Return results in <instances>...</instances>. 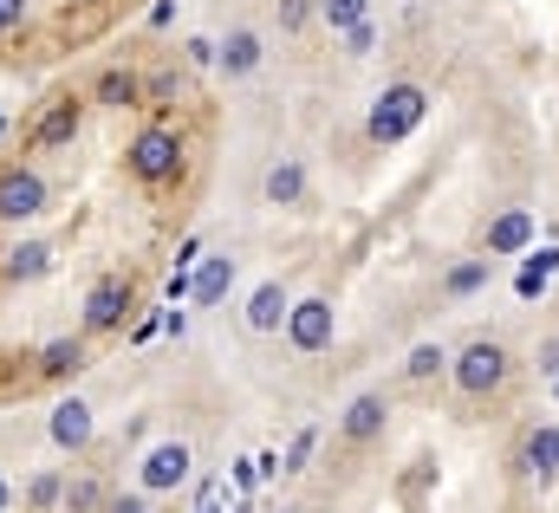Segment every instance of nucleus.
Returning <instances> with one entry per match:
<instances>
[{
	"instance_id": "nucleus-10",
	"label": "nucleus",
	"mask_w": 559,
	"mask_h": 513,
	"mask_svg": "<svg viewBox=\"0 0 559 513\" xmlns=\"http://www.w3.org/2000/svg\"><path fill=\"white\" fill-rule=\"evenodd\" d=\"M261 59H267V39H261L254 26H235L228 39H215V65H222V79H254Z\"/></svg>"
},
{
	"instance_id": "nucleus-8",
	"label": "nucleus",
	"mask_w": 559,
	"mask_h": 513,
	"mask_svg": "<svg viewBox=\"0 0 559 513\" xmlns=\"http://www.w3.org/2000/svg\"><path fill=\"white\" fill-rule=\"evenodd\" d=\"M534 241H540V222H534L527 208H501V215L488 222V235H481V254H488V260L534 254Z\"/></svg>"
},
{
	"instance_id": "nucleus-5",
	"label": "nucleus",
	"mask_w": 559,
	"mask_h": 513,
	"mask_svg": "<svg viewBox=\"0 0 559 513\" xmlns=\"http://www.w3.org/2000/svg\"><path fill=\"white\" fill-rule=\"evenodd\" d=\"M189 468H195L189 442H156V449H143V462H138V488L143 494H176L189 481Z\"/></svg>"
},
{
	"instance_id": "nucleus-9",
	"label": "nucleus",
	"mask_w": 559,
	"mask_h": 513,
	"mask_svg": "<svg viewBox=\"0 0 559 513\" xmlns=\"http://www.w3.org/2000/svg\"><path fill=\"white\" fill-rule=\"evenodd\" d=\"M235 273H241L235 254H202L195 260V273H189V306H202V312L222 306V299L235 293Z\"/></svg>"
},
{
	"instance_id": "nucleus-27",
	"label": "nucleus",
	"mask_w": 559,
	"mask_h": 513,
	"mask_svg": "<svg viewBox=\"0 0 559 513\" xmlns=\"http://www.w3.org/2000/svg\"><path fill=\"white\" fill-rule=\"evenodd\" d=\"M312 449H319V429H299V436H293V449H286V462H280V468H286V475H299V468H306V462H312Z\"/></svg>"
},
{
	"instance_id": "nucleus-30",
	"label": "nucleus",
	"mask_w": 559,
	"mask_h": 513,
	"mask_svg": "<svg viewBox=\"0 0 559 513\" xmlns=\"http://www.w3.org/2000/svg\"><path fill=\"white\" fill-rule=\"evenodd\" d=\"M105 513H150V494H111V501H105Z\"/></svg>"
},
{
	"instance_id": "nucleus-28",
	"label": "nucleus",
	"mask_w": 559,
	"mask_h": 513,
	"mask_svg": "<svg viewBox=\"0 0 559 513\" xmlns=\"http://www.w3.org/2000/svg\"><path fill=\"white\" fill-rule=\"evenodd\" d=\"M547 279H554V273H540L534 260H521V273H514V293H521V299H540V293H547Z\"/></svg>"
},
{
	"instance_id": "nucleus-37",
	"label": "nucleus",
	"mask_w": 559,
	"mask_h": 513,
	"mask_svg": "<svg viewBox=\"0 0 559 513\" xmlns=\"http://www.w3.org/2000/svg\"><path fill=\"white\" fill-rule=\"evenodd\" d=\"M554 403H559V378H554Z\"/></svg>"
},
{
	"instance_id": "nucleus-18",
	"label": "nucleus",
	"mask_w": 559,
	"mask_h": 513,
	"mask_svg": "<svg viewBox=\"0 0 559 513\" xmlns=\"http://www.w3.org/2000/svg\"><path fill=\"white\" fill-rule=\"evenodd\" d=\"M46 266H52V248H46V241H20V248L0 254V273H7V279H39Z\"/></svg>"
},
{
	"instance_id": "nucleus-2",
	"label": "nucleus",
	"mask_w": 559,
	"mask_h": 513,
	"mask_svg": "<svg viewBox=\"0 0 559 513\" xmlns=\"http://www.w3.org/2000/svg\"><path fill=\"white\" fill-rule=\"evenodd\" d=\"M508 371H514V358H508L501 338H468L462 351H449V384L462 396H495L508 384Z\"/></svg>"
},
{
	"instance_id": "nucleus-23",
	"label": "nucleus",
	"mask_w": 559,
	"mask_h": 513,
	"mask_svg": "<svg viewBox=\"0 0 559 513\" xmlns=\"http://www.w3.org/2000/svg\"><path fill=\"white\" fill-rule=\"evenodd\" d=\"M39 358H46V371H52V378H66V371H79V365H85V345H79V338H52Z\"/></svg>"
},
{
	"instance_id": "nucleus-19",
	"label": "nucleus",
	"mask_w": 559,
	"mask_h": 513,
	"mask_svg": "<svg viewBox=\"0 0 559 513\" xmlns=\"http://www.w3.org/2000/svg\"><path fill=\"white\" fill-rule=\"evenodd\" d=\"M59 508H66V475L39 468V475L26 481V513H59Z\"/></svg>"
},
{
	"instance_id": "nucleus-1",
	"label": "nucleus",
	"mask_w": 559,
	"mask_h": 513,
	"mask_svg": "<svg viewBox=\"0 0 559 513\" xmlns=\"http://www.w3.org/2000/svg\"><path fill=\"white\" fill-rule=\"evenodd\" d=\"M423 118H429V92H423L417 79H397V85L378 92V105H371V118H365V136H371L378 150H391V143L417 136Z\"/></svg>"
},
{
	"instance_id": "nucleus-24",
	"label": "nucleus",
	"mask_w": 559,
	"mask_h": 513,
	"mask_svg": "<svg viewBox=\"0 0 559 513\" xmlns=\"http://www.w3.org/2000/svg\"><path fill=\"white\" fill-rule=\"evenodd\" d=\"M312 20H319V0H280V7H274V26H280V33H306Z\"/></svg>"
},
{
	"instance_id": "nucleus-12",
	"label": "nucleus",
	"mask_w": 559,
	"mask_h": 513,
	"mask_svg": "<svg viewBox=\"0 0 559 513\" xmlns=\"http://www.w3.org/2000/svg\"><path fill=\"white\" fill-rule=\"evenodd\" d=\"M92 429H98V416H92V403H85V396L52 403V422H46L52 449H85V442H92Z\"/></svg>"
},
{
	"instance_id": "nucleus-22",
	"label": "nucleus",
	"mask_w": 559,
	"mask_h": 513,
	"mask_svg": "<svg viewBox=\"0 0 559 513\" xmlns=\"http://www.w3.org/2000/svg\"><path fill=\"white\" fill-rule=\"evenodd\" d=\"M319 20L332 33H352L358 20H371V0H319Z\"/></svg>"
},
{
	"instance_id": "nucleus-32",
	"label": "nucleus",
	"mask_w": 559,
	"mask_h": 513,
	"mask_svg": "<svg viewBox=\"0 0 559 513\" xmlns=\"http://www.w3.org/2000/svg\"><path fill=\"white\" fill-rule=\"evenodd\" d=\"M189 59L195 65H215V39H189Z\"/></svg>"
},
{
	"instance_id": "nucleus-31",
	"label": "nucleus",
	"mask_w": 559,
	"mask_h": 513,
	"mask_svg": "<svg viewBox=\"0 0 559 513\" xmlns=\"http://www.w3.org/2000/svg\"><path fill=\"white\" fill-rule=\"evenodd\" d=\"M13 26H26V0H0V33H13Z\"/></svg>"
},
{
	"instance_id": "nucleus-29",
	"label": "nucleus",
	"mask_w": 559,
	"mask_h": 513,
	"mask_svg": "<svg viewBox=\"0 0 559 513\" xmlns=\"http://www.w3.org/2000/svg\"><path fill=\"white\" fill-rule=\"evenodd\" d=\"M534 371H540L547 384L559 378V332H554V338H540V345H534Z\"/></svg>"
},
{
	"instance_id": "nucleus-11",
	"label": "nucleus",
	"mask_w": 559,
	"mask_h": 513,
	"mask_svg": "<svg viewBox=\"0 0 559 513\" xmlns=\"http://www.w3.org/2000/svg\"><path fill=\"white\" fill-rule=\"evenodd\" d=\"M124 312H131V279L105 273V279L92 286V299H85V325H92V332H118Z\"/></svg>"
},
{
	"instance_id": "nucleus-20",
	"label": "nucleus",
	"mask_w": 559,
	"mask_h": 513,
	"mask_svg": "<svg viewBox=\"0 0 559 513\" xmlns=\"http://www.w3.org/2000/svg\"><path fill=\"white\" fill-rule=\"evenodd\" d=\"M442 371H449V351H442L436 338L411 345V358H404V378H411V384H429V378H442Z\"/></svg>"
},
{
	"instance_id": "nucleus-14",
	"label": "nucleus",
	"mask_w": 559,
	"mask_h": 513,
	"mask_svg": "<svg viewBox=\"0 0 559 513\" xmlns=\"http://www.w3.org/2000/svg\"><path fill=\"white\" fill-rule=\"evenodd\" d=\"M261 202H274V208H299L306 202V163L299 156H280L274 169L261 176Z\"/></svg>"
},
{
	"instance_id": "nucleus-26",
	"label": "nucleus",
	"mask_w": 559,
	"mask_h": 513,
	"mask_svg": "<svg viewBox=\"0 0 559 513\" xmlns=\"http://www.w3.org/2000/svg\"><path fill=\"white\" fill-rule=\"evenodd\" d=\"M338 39H345V59H371V52H378V26H371V20H358V26L338 33Z\"/></svg>"
},
{
	"instance_id": "nucleus-34",
	"label": "nucleus",
	"mask_w": 559,
	"mask_h": 513,
	"mask_svg": "<svg viewBox=\"0 0 559 513\" xmlns=\"http://www.w3.org/2000/svg\"><path fill=\"white\" fill-rule=\"evenodd\" d=\"M0 513H13V481L0 475Z\"/></svg>"
},
{
	"instance_id": "nucleus-17",
	"label": "nucleus",
	"mask_w": 559,
	"mask_h": 513,
	"mask_svg": "<svg viewBox=\"0 0 559 513\" xmlns=\"http://www.w3.org/2000/svg\"><path fill=\"white\" fill-rule=\"evenodd\" d=\"M488 279H495V260L475 254V260H455V266L442 273V286H436V293H442V299H475Z\"/></svg>"
},
{
	"instance_id": "nucleus-3",
	"label": "nucleus",
	"mask_w": 559,
	"mask_h": 513,
	"mask_svg": "<svg viewBox=\"0 0 559 513\" xmlns=\"http://www.w3.org/2000/svg\"><path fill=\"white\" fill-rule=\"evenodd\" d=\"M124 163H131L138 182H169V176L182 169V136L169 124H150V130H138V143L124 150Z\"/></svg>"
},
{
	"instance_id": "nucleus-21",
	"label": "nucleus",
	"mask_w": 559,
	"mask_h": 513,
	"mask_svg": "<svg viewBox=\"0 0 559 513\" xmlns=\"http://www.w3.org/2000/svg\"><path fill=\"white\" fill-rule=\"evenodd\" d=\"M98 105H143V79L138 72H105L98 79Z\"/></svg>"
},
{
	"instance_id": "nucleus-35",
	"label": "nucleus",
	"mask_w": 559,
	"mask_h": 513,
	"mask_svg": "<svg viewBox=\"0 0 559 513\" xmlns=\"http://www.w3.org/2000/svg\"><path fill=\"white\" fill-rule=\"evenodd\" d=\"M195 513H215V501H202V508H195Z\"/></svg>"
},
{
	"instance_id": "nucleus-33",
	"label": "nucleus",
	"mask_w": 559,
	"mask_h": 513,
	"mask_svg": "<svg viewBox=\"0 0 559 513\" xmlns=\"http://www.w3.org/2000/svg\"><path fill=\"white\" fill-rule=\"evenodd\" d=\"M527 260H534L540 273H559V248H540V254H527Z\"/></svg>"
},
{
	"instance_id": "nucleus-36",
	"label": "nucleus",
	"mask_w": 559,
	"mask_h": 513,
	"mask_svg": "<svg viewBox=\"0 0 559 513\" xmlns=\"http://www.w3.org/2000/svg\"><path fill=\"white\" fill-rule=\"evenodd\" d=\"M274 513H306V508H274Z\"/></svg>"
},
{
	"instance_id": "nucleus-13",
	"label": "nucleus",
	"mask_w": 559,
	"mask_h": 513,
	"mask_svg": "<svg viewBox=\"0 0 559 513\" xmlns=\"http://www.w3.org/2000/svg\"><path fill=\"white\" fill-rule=\"evenodd\" d=\"M79 124H85V105L79 98H52L39 111V124H33V150H66L79 136Z\"/></svg>"
},
{
	"instance_id": "nucleus-6",
	"label": "nucleus",
	"mask_w": 559,
	"mask_h": 513,
	"mask_svg": "<svg viewBox=\"0 0 559 513\" xmlns=\"http://www.w3.org/2000/svg\"><path fill=\"white\" fill-rule=\"evenodd\" d=\"M46 202H52V189H46L39 169H7V176H0V222H7V228L46 215Z\"/></svg>"
},
{
	"instance_id": "nucleus-16",
	"label": "nucleus",
	"mask_w": 559,
	"mask_h": 513,
	"mask_svg": "<svg viewBox=\"0 0 559 513\" xmlns=\"http://www.w3.org/2000/svg\"><path fill=\"white\" fill-rule=\"evenodd\" d=\"M521 468H527L534 481H559V422L527 429V442H521Z\"/></svg>"
},
{
	"instance_id": "nucleus-15",
	"label": "nucleus",
	"mask_w": 559,
	"mask_h": 513,
	"mask_svg": "<svg viewBox=\"0 0 559 513\" xmlns=\"http://www.w3.org/2000/svg\"><path fill=\"white\" fill-rule=\"evenodd\" d=\"M286 312H293V293H286L280 279H261V286L248 293V332H280Z\"/></svg>"
},
{
	"instance_id": "nucleus-7",
	"label": "nucleus",
	"mask_w": 559,
	"mask_h": 513,
	"mask_svg": "<svg viewBox=\"0 0 559 513\" xmlns=\"http://www.w3.org/2000/svg\"><path fill=\"white\" fill-rule=\"evenodd\" d=\"M384 429H391V396H384V390H365V396H352V403H345V416H338V436H345L352 449L378 442Z\"/></svg>"
},
{
	"instance_id": "nucleus-25",
	"label": "nucleus",
	"mask_w": 559,
	"mask_h": 513,
	"mask_svg": "<svg viewBox=\"0 0 559 513\" xmlns=\"http://www.w3.org/2000/svg\"><path fill=\"white\" fill-rule=\"evenodd\" d=\"M105 488L98 481H66V513H105Z\"/></svg>"
},
{
	"instance_id": "nucleus-4",
	"label": "nucleus",
	"mask_w": 559,
	"mask_h": 513,
	"mask_svg": "<svg viewBox=\"0 0 559 513\" xmlns=\"http://www.w3.org/2000/svg\"><path fill=\"white\" fill-rule=\"evenodd\" d=\"M332 332H338V312H332V299H325V293L293 299V312H286V345H293L299 358L325 351V345H332Z\"/></svg>"
}]
</instances>
